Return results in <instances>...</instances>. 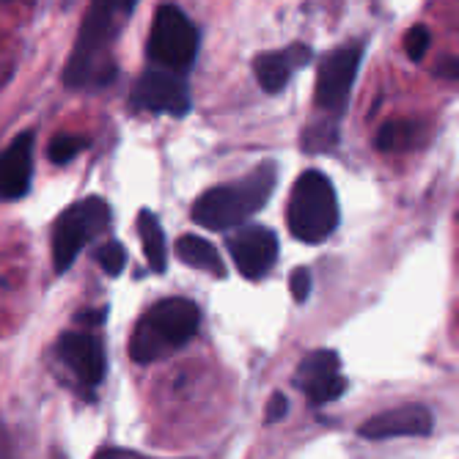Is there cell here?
<instances>
[{
  "mask_svg": "<svg viewBox=\"0 0 459 459\" xmlns=\"http://www.w3.org/2000/svg\"><path fill=\"white\" fill-rule=\"evenodd\" d=\"M94 459H149L138 451H127V448H102Z\"/></svg>",
  "mask_w": 459,
  "mask_h": 459,
  "instance_id": "cell-25",
  "label": "cell"
},
{
  "mask_svg": "<svg viewBox=\"0 0 459 459\" xmlns=\"http://www.w3.org/2000/svg\"><path fill=\"white\" fill-rule=\"evenodd\" d=\"M286 407H289V402H286V396L278 391V394H273L270 396V402H267V410H264V419H267V424H275V421H281L283 415H286Z\"/></svg>",
  "mask_w": 459,
  "mask_h": 459,
  "instance_id": "cell-23",
  "label": "cell"
},
{
  "mask_svg": "<svg viewBox=\"0 0 459 459\" xmlns=\"http://www.w3.org/2000/svg\"><path fill=\"white\" fill-rule=\"evenodd\" d=\"M289 289H291V298H295L298 303H306L308 295H311V273H308L306 267L291 270V275H289Z\"/></svg>",
  "mask_w": 459,
  "mask_h": 459,
  "instance_id": "cell-22",
  "label": "cell"
},
{
  "mask_svg": "<svg viewBox=\"0 0 459 459\" xmlns=\"http://www.w3.org/2000/svg\"><path fill=\"white\" fill-rule=\"evenodd\" d=\"M437 77H443V80H459V58L456 56H446V58H440L437 64H435V69H432Z\"/></svg>",
  "mask_w": 459,
  "mask_h": 459,
  "instance_id": "cell-24",
  "label": "cell"
},
{
  "mask_svg": "<svg viewBox=\"0 0 459 459\" xmlns=\"http://www.w3.org/2000/svg\"><path fill=\"white\" fill-rule=\"evenodd\" d=\"M286 223L295 239L306 245L325 242L339 226V198L333 182L322 171H306L298 177L286 206Z\"/></svg>",
  "mask_w": 459,
  "mask_h": 459,
  "instance_id": "cell-4",
  "label": "cell"
},
{
  "mask_svg": "<svg viewBox=\"0 0 459 459\" xmlns=\"http://www.w3.org/2000/svg\"><path fill=\"white\" fill-rule=\"evenodd\" d=\"M429 45H432V33H429L427 25H412L404 33V53H407L410 61H421L427 56Z\"/></svg>",
  "mask_w": 459,
  "mask_h": 459,
  "instance_id": "cell-21",
  "label": "cell"
},
{
  "mask_svg": "<svg viewBox=\"0 0 459 459\" xmlns=\"http://www.w3.org/2000/svg\"><path fill=\"white\" fill-rule=\"evenodd\" d=\"M273 187H275V165L264 162L256 171H250L245 179L234 185L212 187L204 195H198L190 210V218L210 231H229L245 223L254 212H259L273 195Z\"/></svg>",
  "mask_w": 459,
  "mask_h": 459,
  "instance_id": "cell-2",
  "label": "cell"
},
{
  "mask_svg": "<svg viewBox=\"0 0 459 459\" xmlns=\"http://www.w3.org/2000/svg\"><path fill=\"white\" fill-rule=\"evenodd\" d=\"M113 221L110 204H105L100 195H89L80 198L72 206L58 215L56 226H53V264L56 273L64 275L82 247H86L94 237H100L102 231H108Z\"/></svg>",
  "mask_w": 459,
  "mask_h": 459,
  "instance_id": "cell-5",
  "label": "cell"
},
{
  "mask_svg": "<svg viewBox=\"0 0 459 459\" xmlns=\"http://www.w3.org/2000/svg\"><path fill=\"white\" fill-rule=\"evenodd\" d=\"M295 385L314 402V404H330L344 396L347 380L342 374V360L333 350H314L308 352L298 371H295Z\"/></svg>",
  "mask_w": 459,
  "mask_h": 459,
  "instance_id": "cell-10",
  "label": "cell"
},
{
  "mask_svg": "<svg viewBox=\"0 0 459 459\" xmlns=\"http://www.w3.org/2000/svg\"><path fill=\"white\" fill-rule=\"evenodd\" d=\"M135 108L157 116H174L182 118L190 113V91L185 80L177 72L165 69H146L133 91Z\"/></svg>",
  "mask_w": 459,
  "mask_h": 459,
  "instance_id": "cell-8",
  "label": "cell"
},
{
  "mask_svg": "<svg viewBox=\"0 0 459 459\" xmlns=\"http://www.w3.org/2000/svg\"><path fill=\"white\" fill-rule=\"evenodd\" d=\"M198 30L187 20V14L177 6H160L154 14V25L149 33V61L165 72H185L193 66L198 56Z\"/></svg>",
  "mask_w": 459,
  "mask_h": 459,
  "instance_id": "cell-6",
  "label": "cell"
},
{
  "mask_svg": "<svg viewBox=\"0 0 459 459\" xmlns=\"http://www.w3.org/2000/svg\"><path fill=\"white\" fill-rule=\"evenodd\" d=\"M336 146V127L333 124H314L311 130L303 133V149L306 152H327Z\"/></svg>",
  "mask_w": 459,
  "mask_h": 459,
  "instance_id": "cell-20",
  "label": "cell"
},
{
  "mask_svg": "<svg viewBox=\"0 0 459 459\" xmlns=\"http://www.w3.org/2000/svg\"><path fill=\"white\" fill-rule=\"evenodd\" d=\"M56 355L77 374V380L89 388L102 385L105 371H108V358H105V344L97 333L89 330H69L58 339Z\"/></svg>",
  "mask_w": 459,
  "mask_h": 459,
  "instance_id": "cell-11",
  "label": "cell"
},
{
  "mask_svg": "<svg viewBox=\"0 0 459 459\" xmlns=\"http://www.w3.org/2000/svg\"><path fill=\"white\" fill-rule=\"evenodd\" d=\"M89 143L82 141V138H74V135H58V138H53L50 141V146H48V157H50V162H56V165H66V162H72L82 149H86Z\"/></svg>",
  "mask_w": 459,
  "mask_h": 459,
  "instance_id": "cell-19",
  "label": "cell"
},
{
  "mask_svg": "<svg viewBox=\"0 0 459 459\" xmlns=\"http://www.w3.org/2000/svg\"><path fill=\"white\" fill-rule=\"evenodd\" d=\"M226 247L239 270V275L259 281L278 262V237L267 226H242L226 237Z\"/></svg>",
  "mask_w": 459,
  "mask_h": 459,
  "instance_id": "cell-9",
  "label": "cell"
},
{
  "mask_svg": "<svg viewBox=\"0 0 459 459\" xmlns=\"http://www.w3.org/2000/svg\"><path fill=\"white\" fill-rule=\"evenodd\" d=\"M177 259L193 270H204L215 278H226V264L218 254V247L198 234H185L177 239Z\"/></svg>",
  "mask_w": 459,
  "mask_h": 459,
  "instance_id": "cell-15",
  "label": "cell"
},
{
  "mask_svg": "<svg viewBox=\"0 0 459 459\" xmlns=\"http://www.w3.org/2000/svg\"><path fill=\"white\" fill-rule=\"evenodd\" d=\"M198 325L201 311L193 300L165 298L138 319L130 339V358L141 366L169 358L195 336Z\"/></svg>",
  "mask_w": 459,
  "mask_h": 459,
  "instance_id": "cell-3",
  "label": "cell"
},
{
  "mask_svg": "<svg viewBox=\"0 0 459 459\" xmlns=\"http://www.w3.org/2000/svg\"><path fill=\"white\" fill-rule=\"evenodd\" d=\"M138 234L152 273H165V267H169V245H165V231L152 210L138 212Z\"/></svg>",
  "mask_w": 459,
  "mask_h": 459,
  "instance_id": "cell-16",
  "label": "cell"
},
{
  "mask_svg": "<svg viewBox=\"0 0 459 459\" xmlns=\"http://www.w3.org/2000/svg\"><path fill=\"white\" fill-rule=\"evenodd\" d=\"M105 319H108V308H100V311H94V314H86L80 322H86V325L97 327V325H102Z\"/></svg>",
  "mask_w": 459,
  "mask_h": 459,
  "instance_id": "cell-26",
  "label": "cell"
},
{
  "mask_svg": "<svg viewBox=\"0 0 459 459\" xmlns=\"http://www.w3.org/2000/svg\"><path fill=\"white\" fill-rule=\"evenodd\" d=\"M429 432H432V412L424 404H402V407L377 412L358 427V435L366 440L424 437Z\"/></svg>",
  "mask_w": 459,
  "mask_h": 459,
  "instance_id": "cell-12",
  "label": "cell"
},
{
  "mask_svg": "<svg viewBox=\"0 0 459 459\" xmlns=\"http://www.w3.org/2000/svg\"><path fill=\"white\" fill-rule=\"evenodd\" d=\"M311 61V50L306 45H291L286 50L275 53H259L254 58V74L259 80V86L267 94H278L289 86V77L295 69L306 66Z\"/></svg>",
  "mask_w": 459,
  "mask_h": 459,
  "instance_id": "cell-14",
  "label": "cell"
},
{
  "mask_svg": "<svg viewBox=\"0 0 459 459\" xmlns=\"http://www.w3.org/2000/svg\"><path fill=\"white\" fill-rule=\"evenodd\" d=\"M360 66V48L358 45H344L339 50H333L316 72V108L327 113H342L347 108L352 82Z\"/></svg>",
  "mask_w": 459,
  "mask_h": 459,
  "instance_id": "cell-7",
  "label": "cell"
},
{
  "mask_svg": "<svg viewBox=\"0 0 459 459\" xmlns=\"http://www.w3.org/2000/svg\"><path fill=\"white\" fill-rule=\"evenodd\" d=\"M419 138V124L410 118H399V121H388L377 133V149L380 152H402L410 149Z\"/></svg>",
  "mask_w": 459,
  "mask_h": 459,
  "instance_id": "cell-17",
  "label": "cell"
},
{
  "mask_svg": "<svg viewBox=\"0 0 459 459\" xmlns=\"http://www.w3.org/2000/svg\"><path fill=\"white\" fill-rule=\"evenodd\" d=\"M97 262H100V267L110 278H116V275L124 273V267H127V250H124L121 242L110 239V242H105V245L97 247Z\"/></svg>",
  "mask_w": 459,
  "mask_h": 459,
  "instance_id": "cell-18",
  "label": "cell"
},
{
  "mask_svg": "<svg viewBox=\"0 0 459 459\" xmlns=\"http://www.w3.org/2000/svg\"><path fill=\"white\" fill-rule=\"evenodd\" d=\"M133 9L135 4H91L64 69V82L69 89H102L113 82V41L118 33V20L130 17Z\"/></svg>",
  "mask_w": 459,
  "mask_h": 459,
  "instance_id": "cell-1",
  "label": "cell"
},
{
  "mask_svg": "<svg viewBox=\"0 0 459 459\" xmlns=\"http://www.w3.org/2000/svg\"><path fill=\"white\" fill-rule=\"evenodd\" d=\"M33 179V133L17 135L9 149L0 152V201L28 195Z\"/></svg>",
  "mask_w": 459,
  "mask_h": 459,
  "instance_id": "cell-13",
  "label": "cell"
}]
</instances>
